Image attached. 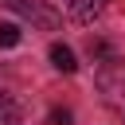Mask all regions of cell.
<instances>
[{
    "instance_id": "5b68a950",
    "label": "cell",
    "mask_w": 125,
    "mask_h": 125,
    "mask_svg": "<svg viewBox=\"0 0 125 125\" xmlns=\"http://www.w3.org/2000/svg\"><path fill=\"white\" fill-rule=\"evenodd\" d=\"M20 43V27L16 23H0V47H16Z\"/></svg>"
},
{
    "instance_id": "6da1fadb",
    "label": "cell",
    "mask_w": 125,
    "mask_h": 125,
    "mask_svg": "<svg viewBox=\"0 0 125 125\" xmlns=\"http://www.w3.org/2000/svg\"><path fill=\"white\" fill-rule=\"evenodd\" d=\"M98 86H102V94H105V102L109 105H121L125 102V62H105L102 70H98Z\"/></svg>"
},
{
    "instance_id": "3957f363",
    "label": "cell",
    "mask_w": 125,
    "mask_h": 125,
    "mask_svg": "<svg viewBox=\"0 0 125 125\" xmlns=\"http://www.w3.org/2000/svg\"><path fill=\"white\" fill-rule=\"evenodd\" d=\"M51 66L62 70V74H74L78 70V59H74V51L66 43H51Z\"/></svg>"
},
{
    "instance_id": "277c9868",
    "label": "cell",
    "mask_w": 125,
    "mask_h": 125,
    "mask_svg": "<svg viewBox=\"0 0 125 125\" xmlns=\"http://www.w3.org/2000/svg\"><path fill=\"white\" fill-rule=\"evenodd\" d=\"M16 121H20V105L8 94H0V125H16Z\"/></svg>"
},
{
    "instance_id": "7a4b0ae2",
    "label": "cell",
    "mask_w": 125,
    "mask_h": 125,
    "mask_svg": "<svg viewBox=\"0 0 125 125\" xmlns=\"http://www.w3.org/2000/svg\"><path fill=\"white\" fill-rule=\"evenodd\" d=\"M109 8V0H70V20L74 23H90L94 16H102Z\"/></svg>"
},
{
    "instance_id": "8992f818",
    "label": "cell",
    "mask_w": 125,
    "mask_h": 125,
    "mask_svg": "<svg viewBox=\"0 0 125 125\" xmlns=\"http://www.w3.org/2000/svg\"><path fill=\"white\" fill-rule=\"evenodd\" d=\"M51 125H70V109H55L51 113Z\"/></svg>"
}]
</instances>
